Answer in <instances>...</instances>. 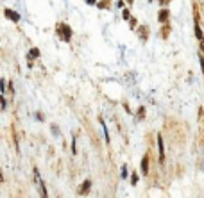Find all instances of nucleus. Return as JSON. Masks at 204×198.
Here are the masks:
<instances>
[{
  "instance_id": "obj_1",
  "label": "nucleus",
  "mask_w": 204,
  "mask_h": 198,
  "mask_svg": "<svg viewBox=\"0 0 204 198\" xmlns=\"http://www.w3.org/2000/svg\"><path fill=\"white\" fill-rule=\"evenodd\" d=\"M57 34H61V38L65 39V41H70V38H72V29L68 27V25H65V23H57Z\"/></svg>"
},
{
  "instance_id": "obj_2",
  "label": "nucleus",
  "mask_w": 204,
  "mask_h": 198,
  "mask_svg": "<svg viewBox=\"0 0 204 198\" xmlns=\"http://www.w3.org/2000/svg\"><path fill=\"white\" fill-rule=\"evenodd\" d=\"M194 16H195V36H197L199 41H203L204 36H203V30H201V25H199V11H197V7L194 9Z\"/></svg>"
},
{
  "instance_id": "obj_3",
  "label": "nucleus",
  "mask_w": 204,
  "mask_h": 198,
  "mask_svg": "<svg viewBox=\"0 0 204 198\" xmlns=\"http://www.w3.org/2000/svg\"><path fill=\"white\" fill-rule=\"evenodd\" d=\"M34 180H36L38 188H39V195H41V197H47V191H45V186H43V182H41V177H39V172H38V170H34Z\"/></svg>"
},
{
  "instance_id": "obj_4",
  "label": "nucleus",
  "mask_w": 204,
  "mask_h": 198,
  "mask_svg": "<svg viewBox=\"0 0 204 198\" xmlns=\"http://www.w3.org/2000/svg\"><path fill=\"white\" fill-rule=\"evenodd\" d=\"M4 14H5L9 20H13V21H18V20H20V14H18V13H14V11H11V9H5V11H4Z\"/></svg>"
},
{
  "instance_id": "obj_5",
  "label": "nucleus",
  "mask_w": 204,
  "mask_h": 198,
  "mask_svg": "<svg viewBox=\"0 0 204 198\" xmlns=\"http://www.w3.org/2000/svg\"><path fill=\"white\" fill-rule=\"evenodd\" d=\"M158 146H159V157L163 161L165 159V148H163V138L161 136H158Z\"/></svg>"
},
{
  "instance_id": "obj_6",
  "label": "nucleus",
  "mask_w": 204,
  "mask_h": 198,
  "mask_svg": "<svg viewBox=\"0 0 204 198\" xmlns=\"http://www.w3.org/2000/svg\"><path fill=\"white\" fill-rule=\"evenodd\" d=\"M90 186H91V182H90V180H86V182L81 186V189H79V195H86V193H88V189H90Z\"/></svg>"
},
{
  "instance_id": "obj_7",
  "label": "nucleus",
  "mask_w": 204,
  "mask_h": 198,
  "mask_svg": "<svg viewBox=\"0 0 204 198\" xmlns=\"http://www.w3.org/2000/svg\"><path fill=\"white\" fill-rule=\"evenodd\" d=\"M142 170H143V173H147V170H149V155H143V159H142Z\"/></svg>"
},
{
  "instance_id": "obj_8",
  "label": "nucleus",
  "mask_w": 204,
  "mask_h": 198,
  "mask_svg": "<svg viewBox=\"0 0 204 198\" xmlns=\"http://www.w3.org/2000/svg\"><path fill=\"white\" fill-rule=\"evenodd\" d=\"M167 18H168V11H167V9H163V11L159 13V21H163V23H165V21H167Z\"/></svg>"
},
{
  "instance_id": "obj_9",
  "label": "nucleus",
  "mask_w": 204,
  "mask_h": 198,
  "mask_svg": "<svg viewBox=\"0 0 204 198\" xmlns=\"http://www.w3.org/2000/svg\"><path fill=\"white\" fill-rule=\"evenodd\" d=\"M38 54H39V52H38L36 48H32V50H30V57H38Z\"/></svg>"
},
{
  "instance_id": "obj_10",
  "label": "nucleus",
  "mask_w": 204,
  "mask_h": 198,
  "mask_svg": "<svg viewBox=\"0 0 204 198\" xmlns=\"http://www.w3.org/2000/svg\"><path fill=\"white\" fill-rule=\"evenodd\" d=\"M199 61H201V68H203V73H204V57H199Z\"/></svg>"
},
{
  "instance_id": "obj_11",
  "label": "nucleus",
  "mask_w": 204,
  "mask_h": 198,
  "mask_svg": "<svg viewBox=\"0 0 204 198\" xmlns=\"http://www.w3.org/2000/svg\"><path fill=\"white\" fill-rule=\"evenodd\" d=\"M88 2H90V4H95V0H88Z\"/></svg>"
}]
</instances>
